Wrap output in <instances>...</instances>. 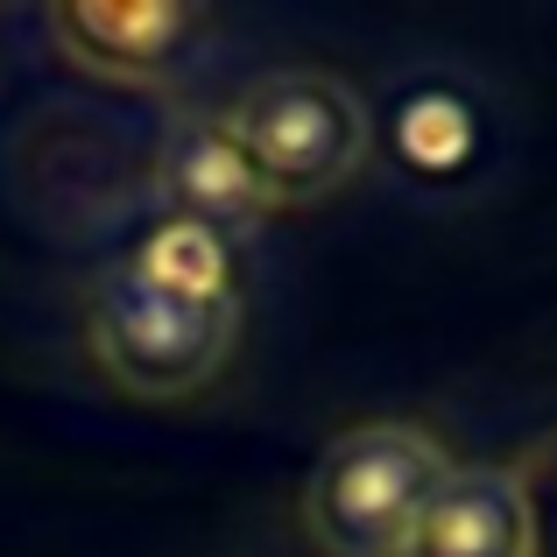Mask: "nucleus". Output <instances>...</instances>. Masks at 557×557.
Listing matches in <instances>:
<instances>
[{
	"label": "nucleus",
	"mask_w": 557,
	"mask_h": 557,
	"mask_svg": "<svg viewBox=\"0 0 557 557\" xmlns=\"http://www.w3.org/2000/svg\"><path fill=\"white\" fill-rule=\"evenodd\" d=\"M85 346L121 395L184 403L226 374L233 346H240V297H184L141 275L135 261H121L92 283Z\"/></svg>",
	"instance_id": "nucleus-1"
},
{
	"label": "nucleus",
	"mask_w": 557,
	"mask_h": 557,
	"mask_svg": "<svg viewBox=\"0 0 557 557\" xmlns=\"http://www.w3.org/2000/svg\"><path fill=\"white\" fill-rule=\"evenodd\" d=\"M275 212L318 205L368 170L374 113L339 71H261L219 113Z\"/></svg>",
	"instance_id": "nucleus-2"
},
{
	"label": "nucleus",
	"mask_w": 557,
	"mask_h": 557,
	"mask_svg": "<svg viewBox=\"0 0 557 557\" xmlns=\"http://www.w3.org/2000/svg\"><path fill=\"white\" fill-rule=\"evenodd\" d=\"M445 473L451 451L437 431L403 417L354 423L318 451L304 480V530L325 557H395Z\"/></svg>",
	"instance_id": "nucleus-3"
},
{
	"label": "nucleus",
	"mask_w": 557,
	"mask_h": 557,
	"mask_svg": "<svg viewBox=\"0 0 557 557\" xmlns=\"http://www.w3.org/2000/svg\"><path fill=\"white\" fill-rule=\"evenodd\" d=\"M198 28L205 14L170 8V0H135V8L71 0V8H50V42L107 85H170L184 71V50L198 42Z\"/></svg>",
	"instance_id": "nucleus-4"
},
{
	"label": "nucleus",
	"mask_w": 557,
	"mask_h": 557,
	"mask_svg": "<svg viewBox=\"0 0 557 557\" xmlns=\"http://www.w3.org/2000/svg\"><path fill=\"white\" fill-rule=\"evenodd\" d=\"M156 170H163V198L177 205V219L219 233V240H240L275 212L255 163L240 156V141L226 135L219 113H170Z\"/></svg>",
	"instance_id": "nucleus-5"
},
{
	"label": "nucleus",
	"mask_w": 557,
	"mask_h": 557,
	"mask_svg": "<svg viewBox=\"0 0 557 557\" xmlns=\"http://www.w3.org/2000/svg\"><path fill=\"white\" fill-rule=\"evenodd\" d=\"M395 557H530L516 466H451Z\"/></svg>",
	"instance_id": "nucleus-6"
},
{
	"label": "nucleus",
	"mask_w": 557,
	"mask_h": 557,
	"mask_svg": "<svg viewBox=\"0 0 557 557\" xmlns=\"http://www.w3.org/2000/svg\"><path fill=\"white\" fill-rule=\"evenodd\" d=\"M127 261H135L141 275H156L163 289H184V297H240V289H233V240L190 226V219L156 226Z\"/></svg>",
	"instance_id": "nucleus-7"
},
{
	"label": "nucleus",
	"mask_w": 557,
	"mask_h": 557,
	"mask_svg": "<svg viewBox=\"0 0 557 557\" xmlns=\"http://www.w3.org/2000/svg\"><path fill=\"white\" fill-rule=\"evenodd\" d=\"M522 516H530V557H557V431L516 459Z\"/></svg>",
	"instance_id": "nucleus-8"
}]
</instances>
